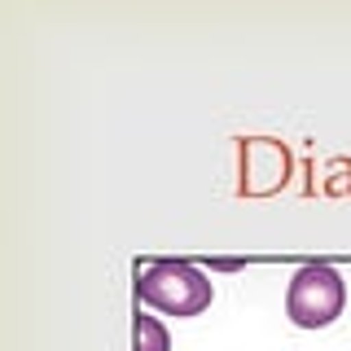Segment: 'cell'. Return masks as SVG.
<instances>
[{"instance_id": "4", "label": "cell", "mask_w": 351, "mask_h": 351, "mask_svg": "<svg viewBox=\"0 0 351 351\" xmlns=\"http://www.w3.org/2000/svg\"><path fill=\"white\" fill-rule=\"evenodd\" d=\"M132 347L136 351H171L167 325H162L158 316H149V312L136 307V316H132Z\"/></svg>"}, {"instance_id": "1", "label": "cell", "mask_w": 351, "mask_h": 351, "mask_svg": "<svg viewBox=\"0 0 351 351\" xmlns=\"http://www.w3.org/2000/svg\"><path fill=\"white\" fill-rule=\"evenodd\" d=\"M215 299V285L189 259H149L136 268V303L154 307L162 316H202Z\"/></svg>"}, {"instance_id": "3", "label": "cell", "mask_w": 351, "mask_h": 351, "mask_svg": "<svg viewBox=\"0 0 351 351\" xmlns=\"http://www.w3.org/2000/svg\"><path fill=\"white\" fill-rule=\"evenodd\" d=\"M290 176V154H285L277 141L255 136V141H241V193L259 197V193H277Z\"/></svg>"}, {"instance_id": "2", "label": "cell", "mask_w": 351, "mask_h": 351, "mask_svg": "<svg viewBox=\"0 0 351 351\" xmlns=\"http://www.w3.org/2000/svg\"><path fill=\"white\" fill-rule=\"evenodd\" d=\"M347 307V281L329 263H303L285 290V316L299 329H329Z\"/></svg>"}]
</instances>
